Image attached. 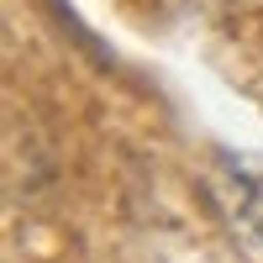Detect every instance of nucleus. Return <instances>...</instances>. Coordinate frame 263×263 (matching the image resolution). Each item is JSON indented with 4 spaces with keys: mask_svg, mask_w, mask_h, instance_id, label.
Returning <instances> with one entry per match:
<instances>
[]
</instances>
